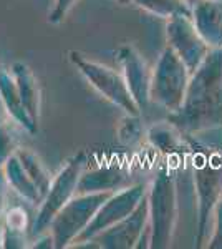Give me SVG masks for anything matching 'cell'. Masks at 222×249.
I'll use <instances>...</instances> for the list:
<instances>
[{
	"instance_id": "1",
	"label": "cell",
	"mask_w": 222,
	"mask_h": 249,
	"mask_svg": "<svg viewBox=\"0 0 222 249\" xmlns=\"http://www.w3.org/2000/svg\"><path fill=\"white\" fill-rule=\"evenodd\" d=\"M184 135L222 133V48L209 52L191 73L183 107L168 118Z\"/></svg>"
},
{
	"instance_id": "2",
	"label": "cell",
	"mask_w": 222,
	"mask_h": 249,
	"mask_svg": "<svg viewBox=\"0 0 222 249\" xmlns=\"http://www.w3.org/2000/svg\"><path fill=\"white\" fill-rule=\"evenodd\" d=\"M214 135L211 133L209 140L205 136L186 135L197 199V249L207 244L214 208L222 196V140L217 142Z\"/></svg>"
},
{
	"instance_id": "3",
	"label": "cell",
	"mask_w": 222,
	"mask_h": 249,
	"mask_svg": "<svg viewBox=\"0 0 222 249\" xmlns=\"http://www.w3.org/2000/svg\"><path fill=\"white\" fill-rule=\"evenodd\" d=\"M149 210V248L168 249L174 236L179 208H177V184L171 168L163 166L148 186Z\"/></svg>"
},
{
	"instance_id": "4",
	"label": "cell",
	"mask_w": 222,
	"mask_h": 249,
	"mask_svg": "<svg viewBox=\"0 0 222 249\" xmlns=\"http://www.w3.org/2000/svg\"><path fill=\"white\" fill-rule=\"evenodd\" d=\"M86 166H88L86 153L80 151L73 158L68 160L65 166L58 171V175L53 176L50 190L47 191L42 203L38 204L37 214H35L34 223H32V231H30L32 239L43 234V232L50 231V224L55 219V216L58 214L60 210L71 198L76 196L80 178H82Z\"/></svg>"
},
{
	"instance_id": "5",
	"label": "cell",
	"mask_w": 222,
	"mask_h": 249,
	"mask_svg": "<svg viewBox=\"0 0 222 249\" xmlns=\"http://www.w3.org/2000/svg\"><path fill=\"white\" fill-rule=\"evenodd\" d=\"M191 71L177 57L171 47L166 45L153 68L151 77V102L174 113L183 107L186 90L189 85Z\"/></svg>"
},
{
	"instance_id": "6",
	"label": "cell",
	"mask_w": 222,
	"mask_h": 249,
	"mask_svg": "<svg viewBox=\"0 0 222 249\" xmlns=\"http://www.w3.org/2000/svg\"><path fill=\"white\" fill-rule=\"evenodd\" d=\"M68 58L76 67V70L83 75L85 80L108 102H111L113 105L128 115H143L124 82L123 73L103 65V63L93 62L76 50L68 52Z\"/></svg>"
},
{
	"instance_id": "7",
	"label": "cell",
	"mask_w": 222,
	"mask_h": 249,
	"mask_svg": "<svg viewBox=\"0 0 222 249\" xmlns=\"http://www.w3.org/2000/svg\"><path fill=\"white\" fill-rule=\"evenodd\" d=\"M111 193H86L76 195L65 206L50 224V232L55 241V249H67L75 243L86 226L95 218L100 206L110 198Z\"/></svg>"
},
{
	"instance_id": "8",
	"label": "cell",
	"mask_w": 222,
	"mask_h": 249,
	"mask_svg": "<svg viewBox=\"0 0 222 249\" xmlns=\"http://www.w3.org/2000/svg\"><path fill=\"white\" fill-rule=\"evenodd\" d=\"M146 193H148V186L143 183L130 184V186L123 188V190L111 193L110 198L100 206L95 218H93L91 223L86 226V230L76 238L73 244L83 243V241H90L95 238V236H98L100 232L106 231L108 228L115 226L116 223L124 219L128 214H131V213L136 210V206H138L141 201H143ZM73 244H71V246H73Z\"/></svg>"
},
{
	"instance_id": "9",
	"label": "cell",
	"mask_w": 222,
	"mask_h": 249,
	"mask_svg": "<svg viewBox=\"0 0 222 249\" xmlns=\"http://www.w3.org/2000/svg\"><path fill=\"white\" fill-rule=\"evenodd\" d=\"M168 45L184 62L188 70L194 73L212 50L199 35L191 15H176L168 20L166 25Z\"/></svg>"
},
{
	"instance_id": "10",
	"label": "cell",
	"mask_w": 222,
	"mask_h": 249,
	"mask_svg": "<svg viewBox=\"0 0 222 249\" xmlns=\"http://www.w3.org/2000/svg\"><path fill=\"white\" fill-rule=\"evenodd\" d=\"M144 234H149L148 196H144L131 214H128L115 226L108 228L106 231L100 232L93 239L98 243L100 249H133L141 246Z\"/></svg>"
},
{
	"instance_id": "11",
	"label": "cell",
	"mask_w": 222,
	"mask_h": 249,
	"mask_svg": "<svg viewBox=\"0 0 222 249\" xmlns=\"http://www.w3.org/2000/svg\"><path fill=\"white\" fill-rule=\"evenodd\" d=\"M121 73L124 77L133 98L138 103L141 113L148 110L151 103V77L153 71L149 70L148 63L141 57V53L133 45H123L118 48L116 53Z\"/></svg>"
},
{
	"instance_id": "12",
	"label": "cell",
	"mask_w": 222,
	"mask_h": 249,
	"mask_svg": "<svg viewBox=\"0 0 222 249\" xmlns=\"http://www.w3.org/2000/svg\"><path fill=\"white\" fill-rule=\"evenodd\" d=\"M130 175L121 164L106 163L93 168H85L78 183L76 195L86 193H115L130 186Z\"/></svg>"
},
{
	"instance_id": "13",
	"label": "cell",
	"mask_w": 222,
	"mask_h": 249,
	"mask_svg": "<svg viewBox=\"0 0 222 249\" xmlns=\"http://www.w3.org/2000/svg\"><path fill=\"white\" fill-rule=\"evenodd\" d=\"M191 18L199 35L212 48H222V0H201L191 7Z\"/></svg>"
},
{
	"instance_id": "14",
	"label": "cell",
	"mask_w": 222,
	"mask_h": 249,
	"mask_svg": "<svg viewBox=\"0 0 222 249\" xmlns=\"http://www.w3.org/2000/svg\"><path fill=\"white\" fill-rule=\"evenodd\" d=\"M146 140L157 153L168 156V158L189 156L188 138L169 120L151 124L146 130Z\"/></svg>"
},
{
	"instance_id": "15",
	"label": "cell",
	"mask_w": 222,
	"mask_h": 249,
	"mask_svg": "<svg viewBox=\"0 0 222 249\" xmlns=\"http://www.w3.org/2000/svg\"><path fill=\"white\" fill-rule=\"evenodd\" d=\"M10 71L14 75L15 85L20 93V98L23 102V107L28 111L30 118L38 124L40 122V103H42V93H40V85L32 68L23 62L12 63Z\"/></svg>"
},
{
	"instance_id": "16",
	"label": "cell",
	"mask_w": 222,
	"mask_h": 249,
	"mask_svg": "<svg viewBox=\"0 0 222 249\" xmlns=\"http://www.w3.org/2000/svg\"><path fill=\"white\" fill-rule=\"evenodd\" d=\"M0 96H2L3 103H5L14 123L22 126L27 133L37 135L38 124L30 118L28 111L25 110V107H23V102H22V98H20L14 75H12L10 70H0Z\"/></svg>"
},
{
	"instance_id": "17",
	"label": "cell",
	"mask_w": 222,
	"mask_h": 249,
	"mask_svg": "<svg viewBox=\"0 0 222 249\" xmlns=\"http://www.w3.org/2000/svg\"><path fill=\"white\" fill-rule=\"evenodd\" d=\"M3 173H5V178L10 184V190L15 191L23 201H27L28 204H34L38 206L42 203L43 196L38 191L37 184L32 181V178L28 176V173L23 168L22 161L17 156V151L10 156L9 160L3 164Z\"/></svg>"
},
{
	"instance_id": "18",
	"label": "cell",
	"mask_w": 222,
	"mask_h": 249,
	"mask_svg": "<svg viewBox=\"0 0 222 249\" xmlns=\"http://www.w3.org/2000/svg\"><path fill=\"white\" fill-rule=\"evenodd\" d=\"M17 156L20 158V161H22L25 171L28 173V176L32 178V181L37 184L42 196H45L47 191L50 190L51 179H53V176H50V173H48L47 166L42 163V160L34 151L27 150V148H18Z\"/></svg>"
},
{
	"instance_id": "19",
	"label": "cell",
	"mask_w": 222,
	"mask_h": 249,
	"mask_svg": "<svg viewBox=\"0 0 222 249\" xmlns=\"http://www.w3.org/2000/svg\"><path fill=\"white\" fill-rule=\"evenodd\" d=\"M133 5L161 18H172L176 15H191V7L184 0H128Z\"/></svg>"
},
{
	"instance_id": "20",
	"label": "cell",
	"mask_w": 222,
	"mask_h": 249,
	"mask_svg": "<svg viewBox=\"0 0 222 249\" xmlns=\"http://www.w3.org/2000/svg\"><path fill=\"white\" fill-rule=\"evenodd\" d=\"M146 130L144 122L141 115H124L121 120L118 128H116V136H118L120 143L124 146H136L146 138Z\"/></svg>"
},
{
	"instance_id": "21",
	"label": "cell",
	"mask_w": 222,
	"mask_h": 249,
	"mask_svg": "<svg viewBox=\"0 0 222 249\" xmlns=\"http://www.w3.org/2000/svg\"><path fill=\"white\" fill-rule=\"evenodd\" d=\"M2 223L5 228H10V230L15 231H23L30 234L32 231V224H30V216H28V211L22 206H12L9 210H5L2 216Z\"/></svg>"
},
{
	"instance_id": "22",
	"label": "cell",
	"mask_w": 222,
	"mask_h": 249,
	"mask_svg": "<svg viewBox=\"0 0 222 249\" xmlns=\"http://www.w3.org/2000/svg\"><path fill=\"white\" fill-rule=\"evenodd\" d=\"M207 249H222V196L217 201L216 208L212 213V226H211V236L205 244Z\"/></svg>"
},
{
	"instance_id": "23",
	"label": "cell",
	"mask_w": 222,
	"mask_h": 249,
	"mask_svg": "<svg viewBox=\"0 0 222 249\" xmlns=\"http://www.w3.org/2000/svg\"><path fill=\"white\" fill-rule=\"evenodd\" d=\"M17 150V140L14 136V131L10 130V124L0 126V168Z\"/></svg>"
},
{
	"instance_id": "24",
	"label": "cell",
	"mask_w": 222,
	"mask_h": 249,
	"mask_svg": "<svg viewBox=\"0 0 222 249\" xmlns=\"http://www.w3.org/2000/svg\"><path fill=\"white\" fill-rule=\"evenodd\" d=\"M32 236L23 231H15L3 226V246L2 249H27L30 248Z\"/></svg>"
},
{
	"instance_id": "25",
	"label": "cell",
	"mask_w": 222,
	"mask_h": 249,
	"mask_svg": "<svg viewBox=\"0 0 222 249\" xmlns=\"http://www.w3.org/2000/svg\"><path fill=\"white\" fill-rule=\"evenodd\" d=\"M76 2H78V0H55L53 9H51L50 15H48V22L53 23V25L62 23L68 15V12L73 9V5Z\"/></svg>"
},
{
	"instance_id": "26",
	"label": "cell",
	"mask_w": 222,
	"mask_h": 249,
	"mask_svg": "<svg viewBox=\"0 0 222 249\" xmlns=\"http://www.w3.org/2000/svg\"><path fill=\"white\" fill-rule=\"evenodd\" d=\"M9 193H10V184L5 178L3 168H0V218L3 216V213L7 210V201H9Z\"/></svg>"
},
{
	"instance_id": "27",
	"label": "cell",
	"mask_w": 222,
	"mask_h": 249,
	"mask_svg": "<svg viewBox=\"0 0 222 249\" xmlns=\"http://www.w3.org/2000/svg\"><path fill=\"white\" fill-rule=\"evenodd\" d=\"M32 249H55V241H53V236H51L50 231L43 232V234L37 236V238L32 239V244H30Z\"/></svg>"
},
{
	"instance_id": "28",
	"label": "cell",
	"mask_w": 222,
	"mask_h": 249,
	"mask_svg": "<svg viewBox=\"0 0 222 249\" xmlns=\"http://www.w3.org/2000/svg\"><path fill=\"white\" fill-rule=\"evenodd\" d=\"M14 120H12V116L9 113V110H7L5 103H3L2 96H0V126H5V124H10Z\"/></svg>"
},
{
	"instance_id": "29",
	"label": "cell",
	"mask_w": 222,
	"mask_h": 249,
	"mask_svg": "<svg viewBox=\"0 0 222 249\" xmlns=\"http://www.w3.org/2000/svg\"><path fill=\"white\" fill-rule=\"evenodd\" d=\"M3 246V223L2 219H0V249Z\"/></svg>"
},
{
	"instance_id": "30",
	"label": "cell",
	"mask_w": 222,
	"mask_h": 249,
	"mask_svg": "<svg viewBox=\"0 0 222 249\" xmlns=\"http://www.w3.org/2000/svg\"><path fill=\"white\" fill-rule=\"evenodd\" d=\"M186 3H188L189 7H192V5H196L197 2H201V0H184Z\"/></svg>"
},
{
	"instance_id": "31",
	"label": "cell",
	"mask_w": 222,
	"mask_h": 249,
	"mask_svg": "<svg viewBox=\"0 0 222 249\" xmlns=\"http://www.w3.org/2000/svg\"><path fill=\"white\" fill-rule=\"evenodd\" d=\"M118 2H123V3H128V0H118Z\"/></svg>"
}]
</instances>
